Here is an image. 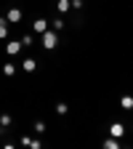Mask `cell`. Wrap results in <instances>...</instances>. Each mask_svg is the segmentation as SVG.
I'll use <instances>...</instances> for the list:
<instances>
[{
	"label": "cell",
	"instance_id": "2",
	"mask_svg": "<svg viewBox=\"0 0 133 149\" xmlns=\"http://www.w3.org/2000/svg\"><path fill=\"white\" fill-rule=\"evenodd\" d=\"M19 19H22V11H19V8H11L8 11V22H19Z\"/></svg>",
	"mask_w": 133,
	"mask_h": 149
},
{
	"label": "cell",
	"instance_id": "4",
	"mask_svg": "<svg viewBox=\"0 0 133 149\" xmlns=\"http://www.w3.org/2000/svg\"><path fill=\"white\" fill-rule=\"evenodd\" d=\"M19 51H22V45H19V43H8V53H19Z\"/></svg>",
	"mask_w": 133,
	"mask_h": 149
},
{
	"label": "cell",
	"instance_id": "6",
	"mask_svg": "<svg viewBox=\"0 0 133 149\" xmlns=\"http://www.w3.org/2000/svg\"><path fill=\"white\" fill-rule=\"evenodd\" d=\"M3 72H6V74H13L16 67H13V64H3Z\"/></svg>",
	"mask_w": 133,
	"mask_h": 149
},
{
	"label": "cell",
	"instance_id": "3",
	"mask_svg": "<svg viewBox=\"0 0 133 149\" xmlns=\"http://www.w3.org/2000/svg\"><path fill=\"white\" fill-rule=\"evenodd\" d=\"M35 32H40V35L45 32V22H43V19H40V22H35Z\"/></svg>",
	"mask_w": 133,
	"mask_h": 149
},
{
	"label": "cell",
	"instance_id": "5",
	"mask_svg": "<svg viewBox=\"0 0 133 149\" xmlns=\"http://www.w3.org/2000/svg\"><path fill=\"white\" fill-rule=\"evenodd\" d=\"M24 69H27V72H35V61L27 59V61H24Z\"/></svg>",
	"mask_w": 133,
	"mask_h": 149
},
{
	"label": "cell",
	"instance_id": "7",
	"mask_svg": "<svg viewBox=\"0 0 133 149\" xmlns=\"http://www.w3.org/2000/svg\"><path fill=\"white\" fill-rule=\"evenodd\" d=\"M6 32H8V24L3 22V19H0V37H6Z\"/></svg>",
	"mask_w": 133,
	"mask_h": 149
},
{
	"label": "cell",
	"instance_id": "1",
	"mask_svg": "<svg viewBox=\"0 0 133 149\" xmlns=\"http://www.w3.org/2000/svg\"><path fill=\"white\" fill-rule=\"evenodd\" d=\"M53 43H56V35L53 32H43V45L45 48H53Z\"/></svg>",
	"mask_w": 133,
	"mask_h": 149
}]
</instances>
